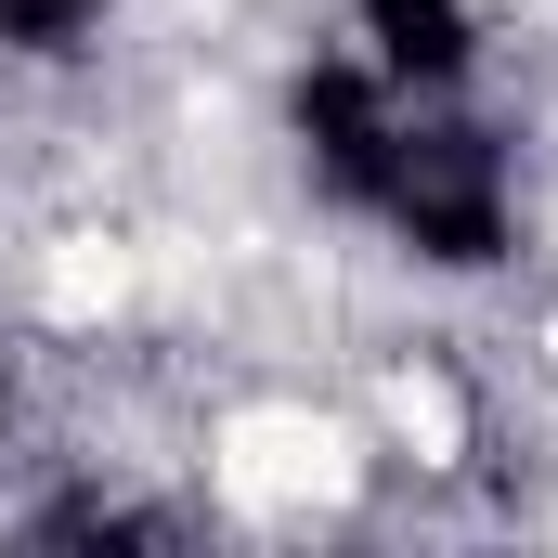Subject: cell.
<instances>
[{
	"instance_id": "obj_1",
	"label": "cell",
	"mask_w": 558,
	"mask_h": 558,
	"mask_svg": "<svg viewBox=\"0 0 558 558\" xmlns=\"http://www.w3.org/2000/svg\"><path fill=\"white\" fill-rule=\"evenodd\" d=\"M208 481L260 520H299V507H338L351 494V428L312 416V403H234L221 441H208Z\"/></svg>"
},
{
	"instance_id": "obj_2",
	"label": "cell",
	"mask_w": 558,
	"mask_h": 558,
	"mask_svg": "<svg viewBox=\"0 0 558 558\" xmlns=\"http://www.w3.org/2000/svg\"><path fill=\"white\" fill-rule=\"evenodd\" d=\"M131 247H118V234H65V247H52V260H39V312H52V325H105V312H118V299H131Z\"/></svg>"
},
{
	"instance_id": "obj_3",
	"label": "cell",
	"mask_w": 558,
	"mask_h": 558,
	"mask_svg": "<svg viewBox=\"0 0 558 558\" xmlns=\"http://www.w3.org/2000/svg\"><path fill=\"white\" fill-rule=\"evenodd\" d=\"M546 247H558V208H546Z\"/></svg>"
}]
</instances>
